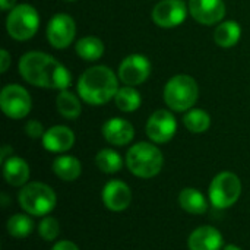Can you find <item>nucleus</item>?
<instances>
[{
	"label": "nucleus",
	"instance_id": "obj_21",
	"mask_svg": "<svg viewBox=\"0 0 250 250\" xmlns=\"http://www.w3.org/2000/svg\"><path fill=\"white\" fill-rule=\"evenodd\" d=\"M242 37V28L236 21H226L220 23L214 31V41L223 48L234 47Z\"/></svg>",
	"mask_w": 250,
	"mask_h": 250
},
{
	"label": "nucleus",
	"instance_id": "obj_23",
	"mask_svg": "<svg viewBox=\"0 0 250 250\" xmlns=\"http://www.w3.org/2000/svg\"><path fill=\"white\" fill-rule=\"evenodd\" d=\"M76 54L86 60V62H95L100 60L104 54V42L94 35H86L83 38H81L76 42Z\"/></svg>",
	"mask_w": 250,
	"mask_h": 250
},
{
	"label": "nucleus",
	"instance_id": "obj_30",
	"mask_svg": "<svg viewBox=\"0 0 250 250\" xmlns=\"http://www.w3.org/2000/svg\"><path fill=\"white\" fill-rule=\"evenodd\" d=\"M10 62H12V60H10L9 51L4 50V48H1V50H0V72H1V73H4V72L9 69Z\"/></svg>",
	"mask_w": 250,
	"mask_h": 250
},
{
	"label": "nucleus",
	"instance_id": "obj_33",
	"mask_svg": "<svg viewBox=\"0 0 250 250\" xmlns=\"http://www.w3.org/2000/svg\"><path fill=\"white\" fill-rule=\"evenodd\" d=\"M9 157H12V148L10 146H3V149H1V163L4 161V160H7Z\"/></svg>",
	"mask_w": 250,
	"mask_h": 250
},
{
	"label": "nucleus",
	"instance_id": "obj_12",
	"mask_svg": "<svg viewBox=\"0 0 250 250\" xmlns=\"http://www.w3.org/2000/svg\"><path fill=\"white\" fill-rule=\"evenodd\" d=\"M189 7L183 0H161L152 9V21L160 28H174L185 22Z\"/></svg>",
	"mask_w": 250,
	"mask_h": 250
},
{
	"label": "nucleus",
	"instance_id": "obj_8",
	"mask_svg": "<svg viewBox=\"0 0 250 250\" xmlns=\"http://www.w3.org/2000/svg\"><path fill=\"white\" fill-rule=\"evenodd\" d=\"M0 108L9 119L21 120L29 114L32 108V98L23 86L10 83L0 92Z\"/></svg>",
	"mask_w": 250,
	"mask_h": 250
},
{
	"label": "nucleus",
	"instance_id": "obj_34",
	"mask_svg": "<svg viewBox=\"0 0 250 250\" xmlns=\"http://www.w3.org/2000/svg\"><path fill=\"white\" fill-rule=\"evenodd\" d=\"M223 250H242L239 246H236V245H227L226 248Z\"/></svg>",
	"mask_w": 250,
	"mask_h": 250
},
{
	"label": "nucleus",
	"instance_id": "obj_20",
	"mask_svg": "<svg viewBox=\"0 0 250 250\" xmlns=\"http://www.w3.org/2000/svg\"><path fill=\"white\" fill-rule=\"evenodd\" d=\"M179 204L180 207L193 215H202L208 209V202L202 192L193 188H186L179 193Z\"/></svg>",
	"mask_w": 250,
	"mask_h": 250
},
{
	"label": "nucleus",
	"instance_id": "obj_13",
	"mask_svg": "<svg viewBox=\"0 0 250 250\" xmlns=\"http://www.w3.org/2000/svg\"><path fill=\"white\" fill-rule=\"evenodd\" d=\"M189 13L202 25L220 23L226 16L224 0H189Z\"/></svg>",
	"mask_w": 250,
	"mask_h": 250
},
{
	"label": "nucleus",
	"instance_id": "obj_22",
	"mask_svg": "<svg viewBox=\"0 0 250 250\" xmlns=\"http://www.w3.org/2000/svg\"><path fill=\"white\" fill-rule=\"evenodd\" d=\"M56 107L62 117L67 120H76L82 113V104L78 95L73 92H69L67 89L60 91L56 97Z\"/></svg>",
	"mask_w": 250,
	"mask_h": 250
},
{
	"label": "nucleus",
	"instance_id": "obj_35",
	"mask_svg": "<svg viewBox=\"0 0 250 250\" xmlns=\"http://www.w3.org/2000/svg\"><path fill=\"white\" fill-rule=\"evenodd\" d=\"M64 1H76V0H64Z\"/></svg>",
	"mask_w": 250,
	"mask_h": 250
},
{
	"label": "nucleus",
	"instance_id": "obj_15",
	"mask_svg": "<svg viewBox=\"0 0 250 250\" xmlns=\"http://www.w3.org/2000/svg\"><path fill=\"white\" fill-rule=\"evenodd\" d=\"M101 132L104 139L114 146H125L130 144L135 136V129L132 123L120 117H113L107 120L103 125Z\"/></svg>",
	"mask_w": 250,
	"mask_h": 250
},
{
	"label": "nucleus",
	"instance_id": "obj_6",
	"mask_svg": "<svg viewBox=\"0 0 250 250\" xmlns=\"http://www.w3.org/2000/svg\"><path fill=\"white\" fill-rule=\"evenodd\" d=\"M40 28V15L31 4L22 3L15 6L6 18L7 34L16 41L31 40Z\"/></svg>",
	"mask_w": 250,
	"mask_h": 250
},
{
	"label": "nucleus",
	"instance_id": "obj_25",
	"mask_svg": "<svg viewBox=\"0 0 250 250\" xmlns=\"http://www.w3.org/2000/svg\"><path fill=\"white\" fill-rule=\"evenodd\" d=\"M183 125L192 133H204L211 126V116L202 108H190L183 117Z\"/></svg>",
	"mask_w": 250,
	"mask_h": 250
},
{
	"label": "nucleus",
	"instance_id": "obj_11",
	"mask_svg": "<svg viewBox=\"0 0 250 250\" xmlns=\"http://www.w3.org/2000/svg\"><path fill=\"white\" fill-rule=\"evenodd\" d=\"M177 132V120L168 110H157L146 122V135L154 144L170 142Z\"/></svg>",
	"mask_w": 250,
	"mask_h": 250
},
{
	"label": "nucleus",
	"instance_id": "obj_31",
	"mask_svg": "<svg viewBox=\"0 0 250 250\" xmlns=\"http://www.w3.org/2000/svg\"><path fill=\"white\" fill-rule=\"evenodd\" d=\"M51 250H79V248L70 240H62V242H57Z\"/></svg>",
	"mask_w": 250,
	"mask_h": 250
},
{
	"label": "nucleus",
	"instance_id": "obj_19",
	"mask_svg": "<svg viewBox=\"0 0 250 250\" xmlns=\"http://www.w3.org/2000/svg\"><path fill=\"white\" fill-rule=\"evenodd\" d=\"M53 173L63 182H75L82 173V164L76 157L62 155L53 161Z\"/></svg>",
	"mask_w": 250,
	"mask_h": 250
},
{
	"label": "nucleus",
	"instance_id": "obj_28",
	"mask_svg": "<svg viewBox=\"0 0 250 250\" xmlns=\"http://www.w3.org/2000/svg\"><path fill=\"white\" fill-rule=\"evenodd\" d=\"M38 233L45 242H53L60 233V224L54 217H44L38 224Z\"/></svg>",
	"mask_w": 250,
	"mask_h": 250
},
{
	"label": "nucleus",
	"instance_id": "obj_14",
	"mask_svg": "<svg viewBox=\"0 0 250 250\" xmlns=\"http://www.w3.org/2000/svg\"><path fill=\"white\" fill-rule=\"evenodd\" d=\"M103 202L105 208L114 212H122L129 208L132 202L130 188L122 180H110L101 192Z\"/></svg>",
	"mask_w": 250,
	"mask_h": 250
},
{
	"label": "nucleus",
	"instance_id": "obj_5",
	"mask_svg": "<svg viewBox=\"0 0 250 250\" xmlns=\"http://www.w3.org/2000/svg\"><path fill=\"white\" fill-rule=\"evenodd\" d=\"M18 202L28 215L45 217L56 208L57 196L48 185L34 182L22 186L18 193Z\"/></svg>",
	"mask_w": 250,
	"mask_h": 250
},
{
	"label": "nucleus",
	"instance_id": "obj_10",
	"mask_svg": "<svg viewBox=\"0 0 250 250\" xmlns=\"http://www.w3.org/2000/svg\"><path fill=\"white\" fill-rule=\"evenodd\" d=\"M151 75V62L144 54H130L119 66V79L127 86L142 85Z\"/></svg>",
	"mask_w": 250,
	"mask_h": 250
},
{
	"label": "nucleus",
	"instance_id": "obj_17",
	"mask_svg": "<svg viewBox=\"0 0 250 250\" xmlns=\"http://www.w3.org/2000/svg\"><path fill=\"white\" fill-rule=\"evenodd\" d=\"M223 242V236L215 227L202 226L190 233L188 248L189 250H221Z\"/></svg>",
	"mask_w": 250,
	"mask_h": 250
},
{
	"label": "nucleus",
	"instance_id": "obj_16",
	"mask_svg": "<svg viewBox=\"0 0 250 250\" xmlns=\"http://www.w3.org/2000/svg\"><path fill=\"white\" fill-rule=\"evenodd\" d=\"M44 149L53 154H60L69 151L75 145V133L67 126H53L45 130L41 138Z\"/></svg>",
	"mask_w": 250,
	"mask_h": 250
},
{
	"label": "nucleus",
	"instance_id": "obj_1",
	"mask_svg": "<svg viewBox=\"0 0 250 250\" xmlns=\"http://www.w3.org/2000/svg\"><path fill=\"white\" fill-rule=\"evenodd\" d=\"M18 69L28 83L38 88L64 91L72 83V75L67 67L42 51L25 53L19 60Z\"/></svg>",
	"mask_w": 250,
	"mask_h": 250
},
{
	"label": "nucleus",
	"instance_id": "obj_29",
	"mask_svg": "<svg viewBox=\"0 0 250 250\" xmlns=\"http://www.w3.org/2000/svg\"><path fill=\"white\" fill-rule=\"evenodd\" d=\"M25 133L31 138V139H38V138H42L45 130H44V126L41 122L38 120H29L26 125H25Z\"/></svg>",
	"mask_w": 250,
	"mask_h": 250
},
{
	"label": "nucleus",
	"instance_id": "obj_18",
	"mask_svg": "<svg viewBox=\"0 0 250 250\" xmlns=\"http://www.w3.org/2000/svg\"><path fill=\"white\" fill-rule=\"evenodd\" d=\"M3 176L10 186L22 188L29 179V166L21 157L12 155L3 161Z\"/></svg>",
	"mask_w": 250,
	"mask_h": 250
},
{
	"label": "nucleus",
	"instance_id": "obj_27",
	"mask_svg": "<svg viewBox=\"0 0 250 250\" xmlns=\"http://www.w3.org/2000/svg\"><path fill=\"white\" fill-rule=\"evenodd\" d=\"M6 229H7L9 236H12L15 239H25L32 233L34 221L31 220V217L26 212L25 214H15L7 220Z\"/></svg>",
	"mask_w": 250,
	"mask_h": 250
},
{
	"label": "nucleus",
	"instance_id": "obj_3",
	"mask_svg": "<svg viewBox=\"0 0 250 250\" xmlns=\"http://www.w3.org/2000/svg\"><path fill=\"white\" fill-rule=\"evenodd\" d=\"M126 166L129 171L141 179L155 177L163 166V152L151 142H138L129 148L126 154Z\"/></svg>",
	"mask_w": 250,
	"mask_h": 250
},
{
	"label": "nucleus",
	"instance_id": "obj_24",
	"mask_svg": "<svg viewBox=\"0 0 250 250\" xmlns=\"http://www.w3.org/2000/svg\"><path fill=\"white\" fill-rule=\"evenodd\" d=\"M116 107L123 113H133L136 111L142 104L141 94L135 89V86H122L119 88L116 97H114Z\"/></svg>",
	"mask_w": 250,
	"mask_h": 250
},
{
	"label": "nucleus",
	"instance_id": "obj_7",
	"mask_svg": "<svg viewBox=\"0 0 250 250\" xmlns=\"http://www.w3.org/2000/svg\"><path fill=\"white\" fill-rule=\"evenodd\" d=\"M242 193V182L231 171H223L209 185V201L218 209L233 207Z\"/></svg>",
	"mask_w": 250,
	"mask_h": 250
},
{
	"label": "nucleus",
	"instance_id": "obj_9",
	"mask_svg": "<svg viewBox=\"0 0 250 250\" xmlns=\"http://www.w3.org/2000/svg\"><path fill=\"white\" fill-rule=\"evenodd\" d=\"M47 40L51 47L57 50L67 48L76 35V23L70 15L57 13L54 15L47 25Z\"/></svg>",
	"mask_w": 250,
	"mask_h": 250
},
{
	"label": "nucleus",
	"instance_id": "obj_2",
	"mask_svg": "<svg viewBox=\"0 0 250 250\" xmlns=\"http://www.w3.org/2000/svg\"><path fill=\"white\" fill-rule=\"evenodd\" d=\"M78 94L86 104L103 105L114 100L119 91L116 73L108 66H92L86 69L78 81Z\"/></svg>",
	"mask_w": 250,
	"mask_h": 250
},
{
	"label": "nucleus",
	"instance_id": "obj_4",
	"mask_svg": "<svg viewBox=\"0 0 250 250\" xmlns=\"http://www.w3.org/2000/svg\"><path fill=\"white\" fill-rule=\"evenodd\" d=\"M163 97L170 110L177 113L189 111L199 98L198 82L189 75H176L166 83Z\"/></svg>",
	"mask_w": 250,
	"mask_h": 250
},
{
	"label": "nucleus",
	"instance_id": "obj_32",
	"mask_svg": "<svg viewBox=\"0 0 250 250\" xmlns=\"http://www.w3.org/2000/svg\"><path fill=\"white\" fill-rule=\"evenodd\" d=\"M15 3H16V0H0V7H1V10L7 12L15 7Z\"/></svg>",
	"mask_w": 250,
	"mask_h": 250
},
{
	"label": "nucleus",
	"instance_id": "obj_26",
	"mask_svg": "<svg viewBox=\"0 0 250 250\" xmlns=\"http://www.w3.org/2000/svg\"><path fill=\"white\" fill-rule=\"evenodd\" d=\"M95 164L100 171L105 174H114L122 170L123 160L119 152H116L114 149L105 148V149H101L95 155Z\"/></svg>",
	"mask_w": 250,
	"mask_h": 250
}]
</instances>
